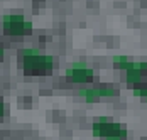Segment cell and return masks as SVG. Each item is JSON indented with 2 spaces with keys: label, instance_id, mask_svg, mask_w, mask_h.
Wrapping results in <instances>:
<instances>
[{
  "label": "cell",
  "instance_id": "6da1fadb",
  "mask_svg": "<svg viewBox=\"0 0 147 140\" xmlns=\"http://www.w3.org/2000/svg\"><path fill=\"white\" fill-rule=\"evenodd\" d=\"M56 59L49 54H42L36 47H26L22 51V69L27 76H46L54 69Z\"/></svg>",
  "mask_w": 147,
  "mask_h": 140
},
{
  "label": "cell",
  "instance_id": "7a4b0ae2",
  "mask_svg": "<svg viewBox=\"0 0 147 140\" xmlns=\"http://www.w3.org/2000/svg\"><path fill=\"white\" fill-rule=\"evenodd\" d=\"M91 132H93V135L96 139H102V140H127V137H129L127 127L122 125V123L110 122L105 116L98 118L93 123Z\"/></svg>",
  "mask_w": 147,
  "mask_h": 140
},
{
  "label": "cell",
  "instance_id": "ba28073f",
  "mask_svg": "<svg viewBox=\"0 0 147 140\" xmlns=\"http://www.w3.org/2000/svg\"><path fill=\"white\" fill-rule=\"evenodd\" d=\"M0 57H3V46L0 44Z\"/></svg>",
  "mask_w": 147,
  "mask_h": 140
},
{
  "label": "cell",
  "instance_id": "8992f818",
  "mask_svg": "<svg viewBox=\"0 0 147 140\" xmlns=\"http://www.w3.org/2000/svg\"><path fill=\"white\" fill-rule=\"evenodd\" d=\"M134 95L142 98L144 101H147V86H140V88H134Z\"/></svg>",
  "mask_w": 147,
  "mask_h": 140
},
{
  "label": "cell",
  "instance_id": "52a82bcc",
  "mask_svg": "<svg viewBox=\"0 0 147 140\" xmlns=\"http://www.w3.org/2000/svg\"><path fill=\"white\" fill-rule=\"evenodd\" d=\"M5 115V105H3V100L0 98V118Z\"/></svg>",
  "mask_w": 147,
  "mask_h": 140
},
{
  "label": "cell",
  "instance_id": "3957f363",
  "mask_svg": "<svg viewBox=\"0 0 147 140\" xmlns=\"http://www.w3.org/2000/svg\"><path fill=\"white\" fill-rule=\"evenodd\" d=\"M2 29L10 36H29L34 24L20 14H5L2 17Z\"/></svg>",
  "mask_w": 147,
  "mask_h": 140
},
{
  "label": "cell",
  "instance_id": "5b68a950",
  "mask_svg": "<svg viewBox=\"0 0 147 140\" xmlns=\"http://www.w3.org/2000/svg\"><path fill=\"white\" fill-rule=\"evenodd\" d=\"M117 95H118L117 88L112 86V84H102V86H96V88H83V90H80V96L85 98V101H88V103L98 101L102 98H113Z\"/></svg>",
  "mask_w": 147,
  "mask_h": 140
},
{
  "label": "cell",
  "instance_id": "277c9868",
  "mask_svg": "<svg viewBox=\"0 0 147 140\" xmlns=\"http://www.w3.org/2000/svg\"><path fill=\"white\" fill-rule=\"evenodd\" d=\"M66 76L74 84H85V83H90V81L95 79V71L91 69L85 61H76V63H73L68 68Z\"/></svg>",
  "mask_w": 147,
  "mask_h": 140
}]
</instances>
